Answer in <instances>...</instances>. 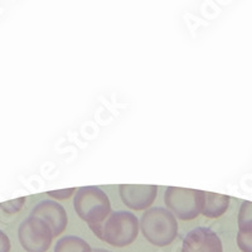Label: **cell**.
<instances>
[{"label":"cell","mask_w":252,"mask_h":252,"mask_svg":"<svg viewBox=\"0 0 252 252\" xmlns=\"http://www.w3.org/2000/svg\"><path fill=\"white\" fill-rule=\"evenodd\" d=\"M92 232L100 240L115 247L131 245L139 233L138 217L131 212L119 211L110 213L106 220L98 224L90 226Z\"/></svg>","instance_id":"cell-1"},{"label":"cell","mask_w":252,"mask_h":252,"mask_svg":"<svg viewBox=\"0 0 252 252\" xmlns=\"http://www.w3.org/2000/svg\"><path fill=\"white\" fill-rule=\"evenodd\" d=\"M141 231L146 240L155 246L170 245L178 235V223L170 211L160 207L148 209L141 218Z\"/></svg>","instance_id":"cell-2"},{"label":"cell","mask_w":252,"mask_h":252,"mask_svg":"<svg viewBox=\"0 0 252 252\" xmlns=\"http://www.w3.org/2000/svg\"><path fill=\"white\" fill-rule=\"evenodd\" d=\"M73 206L77 215L86 220L89 226L101 223L111 213L109 197L98 187H81L77 189Z\"/></svg>","instance_id":"cell-3"},{"label":"cell","mask_w":252,"mask_h":252,"mask_svg":"<svg viewBox=\"0 0 252 252\" xmlns=\"http://www.w3.org/2000/svg\"><path fill=\"white\" fill-rule=\"evenodd\" d=\"M166 207L183 220H190L198 217L203 207V190L169 187L164 194Z\"/></svg>","instance_id":"cell-4"},{"label":"cell","mask_w":252,"mask_h":252,"mask_svg":"<svg viewBox=\"0 0 252 252\" xmlns=\"http://www.w3.org/2000/svg\"><path fill=\"white\" fill-rule=\"evenodd\" d=\"M20 245L27 252H46L51 247L53 232L40 218L29 216L19 226Z\"/></svg>","instance_id":"cell-5"},{"label":"cell","mask_w":252,"mask_h":252,"mask_svg":"<svg viewBox=\"0 0 252 252\" xmlns=\"http://www.w3.org/2000/svg\"><path fill=\"white\" fill-rule=\"evenodd\" d=\"M182 252H223L217 233L207 227L192 229L184 237Z\"/></svg>","instance_id":"cell-6"},{"label":"cell","mask_w":252,"mask_h":252,"mask_svg":"<svg viewBox=\"0 0 252 252\" xmlns=\"http://www.w3.org/2000/svg\"><path fill=\"white\" fill-rule=\"evenodd\" d=\"M31 216L44 220L52 229L55 237L60 236L66 229L68 222L64 208L55 201H43L38 203L33 208Z\"/></svg>","instance_id":"cell-7"},{"label":"cell","mask_w":252,"mask_h":252,"mask_svg":"<svg viewBox=\"0 0 252 252\" xmlns=\"http://www.w3.org/2000/svg\"><path fill=\"white\" fill-rule=\"evenodd\" d=\"M121 199L126 207L136 211H141L154 203L158 194L157 186H131L123 184L119 188Z\"/></svg>","instance_id":"cell-8"},{"label":"cell","mask_w":252,"mask_h":252,"mask_svg":"<svg viewBox=\"0 0 252 252\" xmlns=\"http://www.w3.org/2000/svg\"><path fill=\"white\" fill-rule=\"evenodd\" d=\"M229 197L218 193L203 192L202 215L208 218H218L228 209Z\"/></svg>","instance_id":"cell-9"},{"label":"cell","mask_w":252,"mask_h":252,"mask_svg":"<svg viewBox=\"0 0 252 252\" xmlns=\"http://www.w3.org/2000/svg\"><path fill=\"white\" fill-rule=\"evenodd\" d=\"M55 252H92L86 241L76 236H66L58 240Z\"/></svg>","instance_id":"cell-10"},{"label":"cell","mask_w":252,"mask_h":252,"mask_svg":"<svg viewBox=\"0 0 252 252\" xmlns=\"http://www.w3.org/2000/svg\"><path fill=\"white\" fill-rule=\"evenodd\" d=\"M238 231H252V202L245 201L238 213Z\"/></svg>","instance_id":"cell-11"},{"label":"cell","mask_w":252,"mask_h":252,"mask_svg":"<svg viewBox=\"0 0 252 252\" xmlns=\"http://www.w3.org/2000/svg\"><path fill=\"white\" fill-rule=\"evenodd\" d=\"M237 245L242 252H252V231H238Z\"/></svg>","instance_id":"cell-12"},{"label":"cell","mask_w":252,"mask_h":252,"mask_svg":"<svg viewBox=\"0 0 252 252\" xmlns=\"http://www.w3.org/2000/svg\"><path fill=\"white\" fill-rule=\"evenodd\" d=\"M24 202H26V197H20L18 199H13V201L4 202V203H0V207L8 213H15L19 212L22 207H23Z\"/></svg>","instance_id":"cell-13"},{"label":"cell","mask_w":252,"mask_h":252,"mask_svg":"<svg viewBox=\"0 0 252 252\" xmlns=\"http://www.w3.org/2000/svg\"><path fill=\"white\" fill-rule=\"evenodd\" d=\"M76 192L75 188L69 189H62V190H56V192H48L49 195H52L56 199H67V198L72 197V194Z\"/></svg>","instance_id":"cell-14"},{"label":"cell","mask_w":252,"mask_h":252,"mask_svg":"<svg viewBox=\"0 0 252 252\" xmlns=\"http://www.w3.org/2000/svg\"><path fill=\"white\" fill-rule=\"evenodd\" d=\"M10 251V241L5 233L0 229V252H9Z\"/></svg>","instance_id":"cell-15"},{"label":"cell","mask_w":252,"mask_h":252,"mask_svg":"<svg viewBox=\"0 0 252 252\" xmlns=\"http://www.w3.org/2000/svg\"><path fill=\"white\" fill-rule=\"evenodd\" d=\"M92 252H111V251H106V250H101V249H96L94 250Z\"/></svg>","instance_id":"cell-16"}]
</instances>
